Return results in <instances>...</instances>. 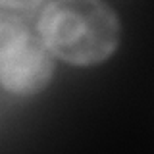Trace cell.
<instances>
[{
    "mask_svg": "<svg viewBox=\"0 0 154 154\" xmlns=\"http://www.w3.org/2000/svg\"><path fill=\"white\" fill-rule=\"evenodd\" d=\"M52 56L77 67L100 66L122 42V21L104 0H52L37 19Z\"/></svg>",
    "mask_w": 154,
    "mask_h": 154,
    "instance_id": "obj_1",
    "label": "cell"
},
{
    "mask_svg": "<svg viewBox=\"0 0 154 154\" xmlns=\"http://www.w3.org/2000/svg\"><path fill=\"white\" fill-rule=\"evenodd\" d=\"M56 58L45 46L41 37L33 33L0 67V89L16 96H33L50 85L56 69Z\"/></svg>",
    "mask_w": 154,
    "mask_h": 154,
    "instance_id": "obj_2",
    "label": "cell"
},
{
    "mask_svg": "<svg viewBox=\"0 0 154 154\" xmlns=\"http://www.w3.org/2000/svg\"><path fill=\"white\" fill-rule=\"evenodd\" d=\"M33 35L27 21L19 16L0 10V67L12 60L21 45Z\"/></svg>",
    "mask_w": 154,
    "mask_h": 154,
    "instance_id": "obj_3",
    "label": "cell"
},
{
    "mask_svg": "<svg viewBox=\"0 0 154 154\" xmlns=\"http://www.w3.org/2000/svg\"><path fill=\"white\" fill-rule=\"evenodd\" d=\"M46 0H0V8L2 10H14V12H29L35 10Z\"/></svg>",
    "mask_w": 154,
    "mask_h": 154,
    "instance_id": "obj_4",
    "label": "cell"
}]
</instances>
